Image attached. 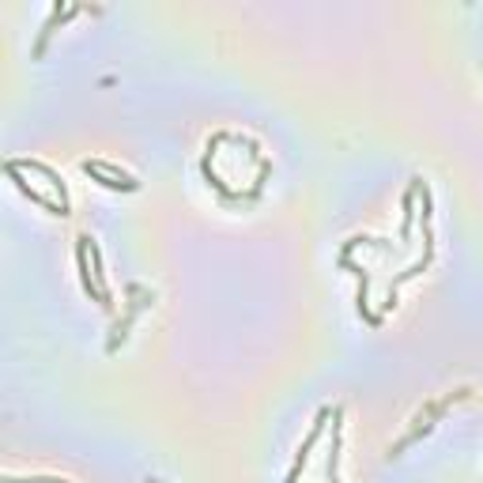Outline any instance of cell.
Here are the masks:
<instances>
[{
  "label": "cell",
  "mask_w": 483,
  "mask_h": 483,
  "mask_svg": "<svg viewBox=\"0 0 483 483\" xmlns=\"http://www.w3.org/2000/svg\"><path fill=\"white\" fill-rule=\"evenodd\" d=\"M79 272H83V287H87V295H99V291L91 287V276H87V246H79ZM99 299H102V295H99Z\"/></svg>",
  "instance_id": "6da1fadb"
}]
</instances>
